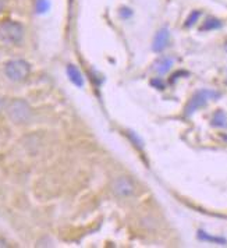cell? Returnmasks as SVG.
<instances>
[{"instance_id": "cell-1", "label": "cell", "mask_w": 227, "mask_h": 248, "mask_svg": "<svg viewBox=\"0 0 227 248\" xmlns=\"http://www.w3.org/2000/svg\"><path fill=\"white\" fill-rule=\"evenodd\" d=\"M24 38V27L18 21L7 20L0 24V41L9 45L20 44Z\"/></svg>"}, {"instance_id": "cell-2", "label": "cell", "mask_w": 227, "mask_h": 248, "mask_svg": "<svg viewBox=\"0 0 227 248\" xmlns=\"http://www.w3.org/2000/svg\"><path fill=\"white\" fill-rule=\"evenodd\" d=\"M7 114L13 123L24 124L31 119V108L23 99H14L7 106Z\"/></svg>"}, {"instance_id": "cell-3", "label": "cell", "mask_w": 227, "mask_h": 248, "mask_svg": "<svg viewBox=\"0 0 227 248\" xmlns=\"http://www.w3.org/2000/svg\"><path fill=\"white\" fill-rule=\"evenodd\" d=\"M219 96H220L219 92H215V91L211 90H201L198 91V92H195L193 95V98H191L190 102L187 103L185 109H184L185 116H191V114H193L194 112H197L199 108H204L209 99H217Z\"/></svg>"}, {"instance_id": "cell-4", "label": "cell", "mask_w": 227, "mask_h": 248, "mask_svg": "<svg viewBox=\"0 0 227 248\" xmlns=\"http://www.w3.org/2000/svg\"><path fill=\"white\" fill-rule=\"evenodd\" d=\"M30 64L25 60H12L6 64L4 73L7 76V78L12 79L14 82H21L25 81L30 76Z\"/></svg>"}, {"instance_id": "cell-5", "label": "cell", "mask_w": 227, "mask_h": 248, "mask_svg": "<svg viewBox=\"0 0 227 248\" xmlns=\"http://www.w3.org/2000/svg\"><path fill=\"white\" fill-rule=\"evenodd\" d=\"M112 191L116 197L119 198H127V197H131L134 195L136 192V184L134 181L131 180L130 177L127 176H120V177H116L112 181Z\"/></svg>"}, {"instance_id": "cell-6", "label": "cell", "mask_w": 227, "mask_h": 248, "mask_svg": "<svg viewBox=\"0 0 227 248\" xmlns=\"http://www.w3.org/2000/svg\"><path fill=\"white\" fill-rule=\"evenodd\" d=\"M169 38H170V34H169L167 28L159 30L155 35V39L152 44V50L153 52H163L166 49V46L169 45Z\"/></svg>"}, {"instance_id": "cell-7", "label": "cell", "mask_w": 227, "mask_h": 248, "mask_svg": "<svg viewBox=\"0 0 227 248\" xmlns=\"http://www.w3.org/2000/svg\"><path fill=\"white\" fill-rule=\"evenodd\" d=\"M173 66V59L171 57H160L155 62V70L159 74H166Z\"/></svg>"}, {"instance_id": "cell-8", "label": "cell", "mask_w": 227, "mask_h": 248, "mask_svg": "<svg viewBox=\"0 0 227 248\" xmlns=\"http://www.w3.org/2000/svg\"><path fill=\"white\" fill-rule=\"evenodd\" d=\"M67 74L70 79H71V82L74 84V85H77V87H82V84H84V78H82V76H81L80 70L76 67V66H73V64H70L67 66Z\"/></svg>"}, {"instance_id": "cell-9", "label": "cell", "mask_w": 227, "mask_h": 248, "mask_svg": "<svg viewBox=\"0 0 227 248\" xmlns=\"http://www.w3.org/2000/svg\"><path fill=\"white\" fill-rule=\"evenodd\" d=\"M198 238L199 240H204V241H211V243H216V244H222V246H226V240L222 238V237H213L206 234L204 230H199L198 232Z\"/></svg>"}, {"instance_id": "cell-10", "label": "cell", "mask_w": 227, "mask_h": 248, "mask_svg": "<svg viewBox=\"0 0 227 248\" xmlns=\"http://www.w3.org/2000/svg\"><path fill=\"white\" fill-rule=\"evenodd\" d=\"M227 117L223 110H217L212 119V125L213 127H227Z\"/></svg>"}, {"instance_id": "cell-11", "label": "cell", "mask_w": 227, "mask_h": 248, "mask_svg": "<svg viewBox=\"0 0 227 248\" xmlns=\"http://www.w3.org/2000/svg\"><path fill=\"white\" fill-rule=\"evenodd\" d=\"M222 27V23L217 18H208L205 24L201 27V31H211V30H217Z\"/></svg>"}, {"instance_id": "cell-12", "label": "cell", "mask_w": 227, "mask_h": 248, "mask_svg": "<svg viewBox=\"0 0 227 248\" xmlns=\"http://www.w3.org/2000/svg\"><path fill=\"white\" fill-rule=\"evenodd\" d=\"M201 17V12H193L191 14H190V17L187 18V21H185V27H193L194 24L197 23V20Z\"/></svg>"}, {"instance_id": "cell-13", "label": "cell", "mask_w": 227, "mask_h": 248, "mask_svg": "<svg viewBox=\"0 0 227 248\" xmlns=\"http://www.w3.org/2000/svg\"><path fill=\"white\" fill-rule=\"evenodd\" d=\"M128 137H130V140L134 142V145H136V148H139V149H142V148H144V142H142V140L136 136V133H133V131H128Z\"/></svg>"}, {"instance_id": "cell-14", "label": "cell", "mask_w": 227, "mask_h": 248, "mask_svg": "<svg viewBox=\"0 0 227 248\" xmlns=\"http://www.w3.org/2000/svg\"><path fill=\"white\" fill-rule=\"evenodd\" d=\"M49 7V1L47 0H38V12H46Z\"/></svg>"}, {"instance_id": "cell-15", "label": "cell", "mask_w": 227, "mask_h": 248, "mask_svg": "<svg viewBox=\"0 0 227 248\" xmlns=\"http://www.w3.org/2000/svg\"><path fill=\"white\" fill-rule=\"evenodd\" d=\"M151 84L153 85V87H156L158 90H165V82L159 78H155L151 81Z\"/></svg>"}, {"instance_id": "cell-16", "label": "cell", "mask_w": 227, "mask_h": 248, "mask_svg": "<svg viewBox=\"0 0 227 248\" xmlns=\"http://www.w3.org/2000/svg\"><path fill=\"white\" fill-rule=\"evenodd\" d=\"M121 16H124V17H130V16H131V12H130L128 9H123V10H121Z\"/></svg>"}, {"instance_id": "cell-17", "label": "cell", "mask_w": 227, "mask_h": 248, "mask_svg": "<svg viewBox=\"0 0 227 248\" xmlns=\"http://www.w3.org/2000/svg\"><path fill=\"white\" fill-rule=\"evenodd\" d=\"M4 10V0H0V13Z\"/></svg>"}, {"instance_id": "cell-18", "label": "cell", "mask_w": 227, "mask_h": 248, "mask_svg": "<svg viewBox=\"0 0 227 248\" xmlns=\"http://www.w3.org/2000/svg\"><path fill=\"white\" fill-rule=\"evenodd\" d=\"M0 247H7V243L4 240H0Z\"/></svg>"}, {"instance_id": "cell-19", "label": "cell", "mask_w": 227, "mask_h": 248, "mask_svg": "<svg viewBox=\"0 0 227 248\" xmlns=\"http://www.w3.org/2000/svg\"><path fill=\"white\" fill-rule=\"evenodd\" d=\"M223 140H226L227 141V134H225V136H223Z\"/></svg>"}]
</instances>
